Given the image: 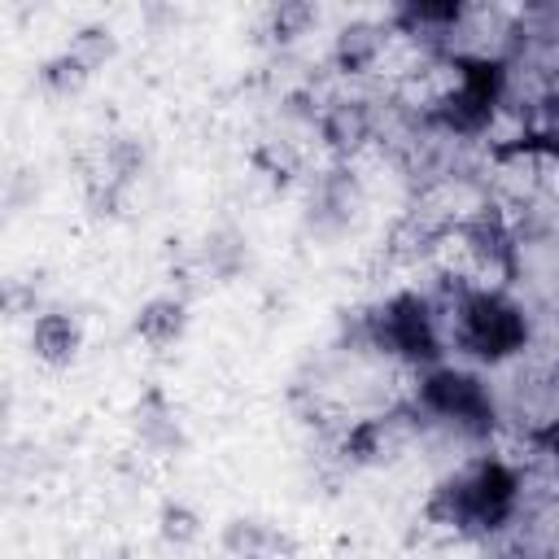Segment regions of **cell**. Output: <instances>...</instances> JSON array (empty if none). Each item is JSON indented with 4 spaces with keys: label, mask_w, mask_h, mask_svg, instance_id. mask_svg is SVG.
I'll return each instance as SVG.
<instances>
[{
    "label": "cell",
    "mask_w": 559,
    "mask_h": 559,
    "mask_svg": "<svg viewBox=\"0 0 559 559\" xmlns=\"http://www.w3.org/2000/svg\"><path fill=\"white\" fill-rule=\"evenodd\" d=\"M515 472L507 463H472L459 476H450L432 502V511L441 515V524L459 528V533H489L498 528L511 507H515Z\"/></svg>",
    "instance_id": "obj_1"
},
{
    "label": "cell",
    "mask_w": 559,
    "mask_h": 559,
    "mask_svg": "<svg viewBox=\"0 0 559 559\" xmlns=\"http://www.w3.org/2000/svg\"><path fill=\"white\" fill-rule=\"evenodd\" d=\"M454 336H459V345L467 354L493 362V358H507V354H515L524 345V314L502 293L476 288L454 310Z\"/></svg>",
    "instance_id": "obj_2"
},
{
    "label": "cell",
    "mask_w": 559,
    "mask_h": 559,
    "mask_svg": "<svg viewBox=\"0 0 559 559\" xmlns=\"http://www.w3.org/2000/svg\"><path fill=\"white\" fill-rule=\"evenodd\" d=\"M419 402L432 419H441L459 432H489V424H493L489 389L476 376L454 371V367L428 371V380L419 384Z\"/></svg>",
    "instance_id": "obj_3"
},
{
    "label": "cell",
    "mask_w": 559,
    "mask_h": 559,
    "mask_svg": "<svg viewBox=\"0 0 559 559\" xmlns=\"http://www.w3.org/2000/svg\"><path fill=\"white\" fill-rule=\"evenodd\" d=\"M376 341H380L389 354L411 358V362L437 358V323H432L428 306H424L415 293L393 297V301L376 314Z\"/></svg>",
    "instance_id": "obj_4"
},
{
    "label": "cell",
    "mask_w": 559,
    "mask_h": 559,
    "mask_svg": "<svg viewBox=\"0 0 559 559\" xmlns=\"http://www.w3.org/2000/svg\"><path fill=\"white\" fill-rule=\"evenodd\" d=\"M463 249L485 266V271H511V231L502 227L498 214H476L472 223H463Z\"/></svg>",
    "instance_id": "obj_5"
},
{
    "label": "cell",
    "mask_w": 559,
    "mask_h": 559,
    "mask_svg": "<svg viewBox=\"0 0 559 559\" xmlns=\"http://www.w3.org/2000/svg\"><path fill=\"white\" fill-rule=\"evenodd\" d=\"M380 52H384L380 26L354 22V26H345V31L336 35V61H341V70H367V66L380 61Z\"/></svg>",
    "instance_id": "obj_6"
},
{
    "label": "cell",
    "mask_w": 559,
    "mask_h": 559,
    "mask_svg": "<svg viewBox=\"0 0 559 559\" xmlns=\"http://www.w3.org/2000/svg\"><path fill=\"white\" fill-rule=\"evenodd\" d=\"M35 354L39 358H48V362H70L74 358V349H79V328H74V319L70 314H44L39 323H35Z\"/></svg>",
    "instance_id": "obj_7"
},
{
    "label": "cell",
    "mask_w": 559,
    "mask_h": 559,
    "mask_svg": "<svg viewBox=\"0 0 559 559\" xmlns=\"http://www.w3.org/2000/svg\"><path fill=\"white\" fill-rule=\"evenodd\" d=\"M135 332L148 341V345H170L179 332H183V306L175 301V297H157V301H148L144 310H140V319H135Z\"/></svg>",
    "instance_id": "obj_8"
},
{
    "label": "cell",
    "mask_w": 559,
    "mask_h": 559,
    "mask_svg": "<svg viewBox=\"0 0 559 559\" xmlns=\"http://www.w3.org/2000/svg\"><path fill=\"white\" fill-rule=\"evenodd\" d=\"M223 542H227V550L240 555V559H266V555L280 546L275 528H266V524H258V520H231L227 533H223Z\"/></svg>",
    "instance_id": "obj_9"
},
{
    "label": "cell",
    "mask_w": 559,
    "mask_h": 559,
    "mask_svg": "<svg viewBox=\"0 0 559 559\" xmlns=\"http://www.w3.org/2000/svg\"><path fill=\"white\" fill-rule=\"evenodd\" d=\"M162 537L175 542V546H188V542L201 537V520H197L183 502H170V507L162 511Z\"/></svg>",
    "instance_id": "obj_10"
},
{
    "label": "cell",
    "mask_w": 559,
    "mask_h": 559,
    "mask_svg": "<svg viewBox=\"0 0 559 559\" xmlns=\"http://www.w3.org/2000/svg\"><path fill=\"white\" fill-rule=\"evenodd\" d=\"M44 79H48V87L70 92V87H79V83L87 79V66H83V57H79V52H61L57 61H48V66H44Z\"/></svg>",
    "instance_id": "obj_11"
},
{
    "label": "cell",
    "mask_w": 559,
    "mask_h": 559,
    "mask_svg": "<svg viewBox=\"0 0 559 559\" xmlns=\"http://www.w3.org/2000/svg\"><path fill=\"white\" fill-rule=\"evenodd\" d=\"M310 17H314V13H310L306 4H280V9H275V31H280L284 39H288V35H301V26H306Z\"/></svg>",
    "instance_id": "obj_12"
}]
</instances>
